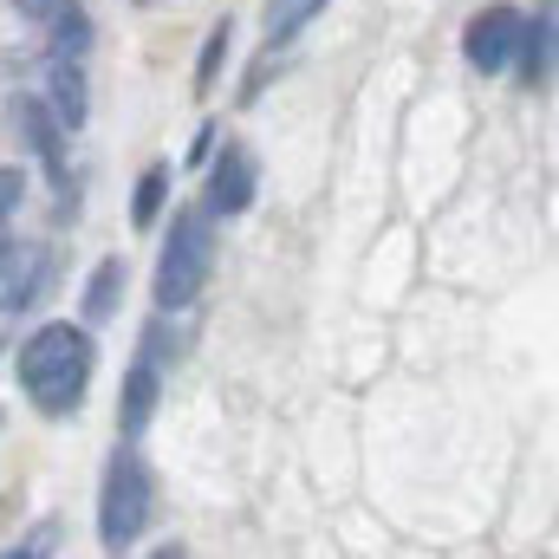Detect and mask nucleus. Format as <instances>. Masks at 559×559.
Listing matches in <instances>:
<instances>
[{
	"mask_svg": "<svg viewBox=\"0 0 559 559\" xmlns=\"http://www.w3.org/2000/svg\"><path fill=\"white\" fill-rule=\"evenodd\" d=\"M0 559H46V554H39V540H33V547H7Z\"/></svg>",
	"mask_w": 559,
	"mask_h": 559,
	"instance_id": "a211bd4d",
	"label": "nucleus"
},
{
	"mask_svg": "<svg viewBox=\"0 0 559 559\" xmlns=\"http://www.w3.org/2000/svg\"><path fill=\"white\" fill-rule=\"evenodd\" d=\"M52 7H59V0H13V13H20V20H39V26L52 20Z\"/></svg>",
	"mask_w": 559,
	"mask_h": 559,
	"instance_id": "f3484780",
	"label": "nucleus"
},
{
	"mask_svg": "<svg viewBox=\"0 0 559 559\" xmlns=\"http://www.w3.org/2000/svg\"><path fill=\"white\" fill-rule=\"evenodd\" d=\"M514 52H521V85H534V92H540V85L554 79V0H547V13H540L534 26L521 20Z\"/></svg>",
	"mask_w": 559,
	"mask_h": 559,
	"instance_id": "9d476101",
	"label": "nucleus"
},
{
	"mask_svg": "<svg viewBox=\"0 0 559 559\" xmlns=\"http://www.w3.org/2000/svg\"><path fill=\"white\" fill-rule=\"evenodd\" d=\"M46 274H52L46 241H7L0 248V312H26L46 293Z\"/></svg>",
	"mask_w": 559,
	"mask_h": 559,
	"instance_id": "423d86ee",
	"label": "nucleus"
},
{
	"mask_svg": "<svg viewBox=\"0 0 559 559\" xmlns=\"http://www.w3.org/2000/svg\"><path fill=\"white\" fill-rule=\"evenodd\" d=\"M163 195H169V169L156 163V169H143V182H138V202H131V228H156V209H163Z\"/></svg>",
	"mask_w": 559,
	"mask_h": 559,
	"instance_id": "4468645a",
	"label": "nucleus"
},
{
	"mask_svg": "<svg viewBox=\"0 0 559 559\" xmlns=\"http://www.w3.org/2000/svg\"><path fill=\"white\" fill-rule=\"evenodd\" d=\"M254 182H261V169H254V156L235 143V150H222V163L209 169V215H241L248 202H254Z\"/></svg>",
	"mask_w": 559,
	"mask_h": 559,
	"instance_id": "6e6552de",
	"label": "nucleus"
},
{
	"mask_svg": "<svg viewBox=\"0 0 559 559\" xmlns=\"http://www.w3.org/2000/svg\"><path fill=\"white\" fill-rule=\"evenodd\" d=\"M7 124H13V138H20L33 156H39V163H46V176L66 189V131H59V118L46 111V98L13 92V98H7Z\"/></svg>",
	"mask_w": 559,
	"mask_h": 559,
	"instance_id": "20e7f679",
	"label": "nucleus"
},
{
	"mask_svg": "<svg viewBox=\"0 0 559 559\" xmlns=\"http://www.w3.org/2000/svg\"><path fill=\"white\" fill-rule=\"evenodd\" d=\"M319 13H325V0H267V7H261V20H267V46L293 39V33L312 26Z\"/></svg>",
	"mask_w": 559,
	"mask_h": 559,
	"instance_id": "ddd939ff",
	"label": "nucleus"
},
{
	"mask_svg": "<svg viewBox=\"0 0 559 559\" xmlns=\"http://www.w3.org/2000/svg\"><path fill=\"white\" fill-rule=\"evenodd\" d=\"M20 195H26V176H20V169H0V228L13 222V209H20Z\"/></svg>",
	"mask_w": 559,
	"mask_h": 559,
	"instance_id": "dca6fc26",
	"label": "nucleus"
},
{
	"mask_svg": "<svg viewBox=\"0 0 559 559\" xmlns=\"http://www.w3.org/2000/svg\"><path fill=\"white\" fill-rule=\"evenodd\" d=\"M156 559H182V554H176V547H163V554H156Z\"/></svg>",
	"mask_w": 559,
	"mask_h": 559,
	"instance_id": "6ab92c4d",
	"label": "nucleus"
},
{
	"mask_svg": "<svg viewBox=\"0 0 559 559\" xmlns=\"http://www.w3.org/2000/svg\"><path fill=\"white\" fill-rule=\"evenodd\" d=\"M46 111L59 118V131H85L92 98H85V66L79 59H52V72H46Z\"/></svg>",
	"mask_w": 559,
	"mask_h": 559,
	"instance_id": "1a4fd4ad",
	"label": "nucleus"
},
{
	"mask_svg": "<svg viewBox=\"0 0 559 559\" xmlns=\"http://www.w3.org/2000/svg\"><path fill=\"white\" fill-rule=\"evenodd\" d=\"M209 267H215V235H209V209H182L169 222V241L156 254V306L163 312H182L195 306V293L209 286Z\"/></svg>",
	"mask_w": 559,
	"mask_h": 559,
	"instance_id": "f03ea898",
	"label": "nucleus"
},
{
	"mask_svg": "<svg viewBox=\"0 0 559 559\" xmlns=\"http://www.w3.org/2000/svg\"><path fill=\"white\" fill-rule=\"evenodd\" d=\"M156 352H163V325H150L143 332V358L131 365V378H124V436H143V423L156 411V391H163V371H156Z\"/></svg>",
	"mask_w": 559,
	"mask_h": 559,
	"instance_id": "0eeeda50",
	"label": "nucleus"
},
{
	"mask_svg": "<svg viewBox=\"0 0 559 559\" xmlns=\"http://www.w3.org/2000/svg\"><path fill=\"white\" fill-rule=\"evenodd\" d=\"M118 299H124V261L111 254V261H98L92 280H85V319H111Z\"/></svg>",
	"mask_w": 559,
	"mask_h": 559,
	"instance_id": "f8f14e48",
	"label": "nucleus"
},
{
	"mask_svg": "<svg viewBox=\"0 0 559 559\" xmlns=\"http://www.w3.org/2000/svg\"><path fill=\"white\" fill-rule=\"evenodd\" d=\"M20 384L26 397L46 411V417H72L85 384H92V338L85 325H39L26 345H20Z\"/></svg>",
	"mask_w": 559,
	"mask_h": 559,
	"instance_id": "f257e3e1",
	"label": "nucleus"
},
{
	"mask_svg": "<svg viewBox=\"0 0 559 559\" xmlns=\"http://www.w3.org/2000/svg\"><path fill=\"white\" fill-rule=\"evenodd\" d=\"M46 26H52V59H85L92 52V13H85V0H59Z\"/></svg>",
	"mask_w": 559,
	"mask_h": 559,
	"instance_id": "9b49d317",
	"label": "nucleus"
},
{
	"mask_svg": "<svg viewBox=\"0 0 559 559\" xmlns=\"http://www.w3.org/2000/svg\"><path fill=\"white\" fill-rule=\"evenodd\" d=\"M228 33H235L228 20H222V26H209V46H202V59H195V92H209V85H215V72H222V59H228Z\"/></svg>",
	"mask_w": 559,
	"mask_h": 559,
	"instance_id": "2eb2a0df",
	"label": "nucleus"
},
{
	"mask_svg": "<svg viewBox=\"0 0 559 559\" xmlns=\"http://www.w3.org/2000/svg\"><path fill=\"white\" fill-rule=\"evenodd\" d=\"M150 521V475H143L138 449H118L105 468V501H98V540L111 554H124Z\"/></svg>",
	"mask_w": 559,
	"mask_h": 559,
	"instance_id": "7ed1b4c3",
	"label": "nucleus"
},
{
	"mask_svg": "<svg viewBox=\"0 0 559 559\" xmlns=\"http://www.w3.org/2000/svg\"><path fill=\"white\" fill-rule=\"evenodd\" d=\"M514 39H521V13L514 7H481L475 20H468V33H462V59L475 66V72H501L508 59H514Z\"/></svg>",
	"mask_w": 559,
	"mask_h": 559,
	"instance_id": "39448f33",
	"label": "nucleus"
}]
</instances>
